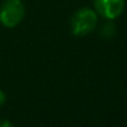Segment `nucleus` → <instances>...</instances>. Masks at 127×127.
I'll list each match as a JSON object with an SVG mask.
<instances>
[{"label":"nucleus","mask_w":127,"mask_h":127,"mask_svg":"<svg viewBox=\"0 0 127 127\" xmlns=\"http://www.w3.org/2000/svg\"><path fill=\"white\" fill-rule=\"evenodd\" d=\"M124 0H94V11L107 21L119 18L124 11Z\"/></svg>","instance_id":"obj_3"},{"label":"nucleus","mask_w":127,"mask_h":127,"mask_svg":"<svg viewBox=\"0 0 127 127\" xmlns=\"http://www.w3.org/2000/svg\"><path fill=\"white\" fill-rule=\"evenodd\" d=\"M26 14L22 0H4L0 6V23L4 28H17Z\"/></svg>","instance_id":"obj_2"},{"label":"nucleus","mask_w":127,"mask_h":127,"mask_svg":"<svg viewBox=\"0 0 127 127\" xmlns=\"http://www.w3.org/2000/svg\"><path fill=\"white\" fill-rule=\"evenodd\" d=\"M0 127H14V124L8 119H0Z\"/></svg>","instance_id":"obj_5"},{"label":"nucleus","mask_w":127,"mask_h":127,"mask_svg":"<svg viewBox=\"0 0 127 127\" xmlns=\"http://www.w3.org/2000/svg\"><path fill=\"white\" fill-rule=\"evenodd\" d=\"M98 15L93 8L82 7L77 10L70 18V32L75 37H83L97 28Z\"/></svg>","instance_id":"obj_1"},{"label":"nucleus","mask_w":127,"mask_h":127,"mask_svg":"<svg viewBox=\"0 0 127 127\" xmlns=\"http://www.w3.org/2000/svg\"><path fill=\"white\" fill-rule=\"evenodd\" d=\"M6 100H7V96H6V93H4L3 90H0V107L6 102Z\"/></svg>","instance_id":"obj_6"},{"label":"nucleus","mask_w":127,"mask_h":127,"mask_svg":"<svg viewBox=\"0 0 127 127\" xmlns=\"http://www.w3.org/2000/svg\"><path fill=\"white\" fill-rule=\"evenodd\" d=\"M115 33H116V26H115V23H113L112 21L105 22L104 25L100 28V36H101L102 38H105V40L112 38V37L115 36Z\"/></svg>","instance_id":"obj_4"}]
</instances>
